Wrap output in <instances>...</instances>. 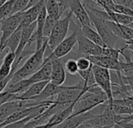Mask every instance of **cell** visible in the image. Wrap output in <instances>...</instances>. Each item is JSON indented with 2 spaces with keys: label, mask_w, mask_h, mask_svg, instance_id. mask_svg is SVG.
<instances>
[{
  "label": "cell",
  "mask_w": 133,
  "mask_h": 128,
  "mask_svg": "<svg viewBox=\"0 0 133 128\" xmlns=\"http://www.w3.org/2000/svg\"><path fill=\"white\" fill-rule=\"evenodd\" d=\"M47 41L48 39L45 38L41 47L36 49L27 59L26 63L16 70L8 84H14L17 81L26 79L41 67L44 62L45 51L47 49Z\"/></svg>",
  "instance_id": "cell-1"
},
{
  "label": "cell",
  "mask_w": 133,
  "mask_h": 128,
  "mask_svg": "<svg viewBox=\"0 0 133 128\" xmlns=\"http://www.w3.org/2000/svg\"><path fill=\"white\" fill-rule=\"evenodd\" d=\"M29 0H15V2L13 4L12 10V14L23 11L24 9L26 8Z\"/></svg>",
  "instance_id": "cell-30"
},
{
  "label": "cell",
  "mask_w": 133,
  "mask_h": 128,
  "mask_svg": "<svg viewBox=\"0 0 133 128\" xmlns=\"http://www.w3.org/2000/svg\"><path fill=\"white\" fill-rule=\"evenodd\" d=\"M15 57H16L15 52H10V51H9V52H8V53L5 56L2 63H5V64H6V65H9V66H12V63H13V61H14V59H15Z\"/></svg>",
  "instance_id": "cell-32"
},
{
  "label": "cell",
  "mask_w": 133,
  "mask_h": 128,
  "mask_svg": "<svg viewBox=\"0 0 133 128\" xmlns=\"http://www.w3.org/2000/svg\"><path fill=\"white\" fill-rule=\"evenodd\" d=\"M51 70V61H49L44 63L38 70H37L35 73H34L31 76H30L26 79L30 84L39 81H49Z\"/></svg>",
  "instance_id": "cell-15"
},
{
  "label": "cell",
  "mask_w": 133,
  "mask_h": 128,
  "mask_svg": "<svg viewBox=\"0 0 133 128\" xmlns=\"http://www.w3.org/2000/svg\"><path fill=\"white\" fill-rule=\"evenodd\" d=\"M57 20L51 18L50 16H48V15L46 16L45 18V21H44V27H43V37L44 38L48 39V38L49 37L55 23Z\"/></svg>",
  "instance_id": "cell-26"
},
{
  "label": "cell",
  "mask_w": 133,
  "mask_h": 128,
  "mask_svg": "<svg viewBox=\"0 0 133 128\" xmlns=\"http://www.w3.org/2000/svg\"><path fill=\"white\" fill-rule=\"evenodd\" d=\"M76 63H77V66H78L79 70H88V69L91 68V66L93 65L87 56H80V57L77 58Z\"/></svg>",
  "instance_id": "cell-28"
},
{
  "label": "cell",
  "mask_w": 133,
  "mask_h": 128,
  "mask_svg": "<svg viewBox=\"0 0 133 128\" xmlns=\"http://www.w3.org/2000/svg\"><path fill=\"white\" fill-rule=\"evenodd\" d=\"M112 21L122 24V25H125L128 26L129 27H132L133 26V16H129V15H125V14H122V13H115L113 11H107Z\"/></svg>",
  "instance_id": "cell-20"
},
{
  "label": "cell",
  "mask_w": 133,
  "mask_h": 128,
  "mask_svg": "<svg viewBox=\"0 0 133 128\" xmlns=\"http://www.w3.org/2000/svg\"><path fill=\"white\" fill-rule=\"evenodd\" d=\"M44 7L48 16L55 20H58L61 18L62 15L60 14L59 6L56 0H46Z\"/></svg>",
  "instance_id": "cell-21"
},
{
  "label": "cell",
  "mask_w": 133,
  "mask_h": 128,
  "mask_svg": "<svg viewBox=\"0 0 133 128\" xmlns=\"http://www.w3.org/2000/svg\"><path fill=\"white\" fill-rule=\"evenodd\" d=\"M23 16V11L13 13L0 21V48L6 39L19 26Z\"/></svg>",
  "instance_id": "cell-8"
},
{
  "label": "cell",
  "mask_w": 133,
  "mask_h": 128,
  "mask_svg": "<svg viewBox=\"0 0 133 128\" xmlns=\"http://www.w3.org/2000/svg\"><path fill=\"white\" fill-rule=\"evenodd\" d=\"M36 29V20L30 24L26 25L22 27V31H21V36H20V41L19 43V45L15 51V56H19L24 49L28 45L29 41L34 32Z\"/></svg>",
  "instance_id": "cell-14"
},
{
  "label": "cell",
  "mask_w": 133,
  "mask_h": 128,
  "mask_svg": "<svg viewBox=\"0 0 133 128\" xmlns=\"http://www.w3.org/2000/svg\"><path fill=\"white\" fill-rule=\"evenodd\" d=\"M64 67L65 72L71 75H76L78 73V66L76 63V59L73 58H66L65 62H64Z\"/></svg>",
  "instance_id": "cell-25"
},
{
  "label": "cell",
  "mask_w": 133,
  "mask_h": 128,
  "mask_svg": "<svg viewBox=\"0 0 133 128\" xmlns=\"http://www.w3.org/2000/svg\"><path fill=\"white\" fill-rule=\"evenodd\" d=\"M115 3L125 5L126 7H129L130 9H132L133 6V0H115Z\"/></svg>",
  "instance_id": "cell-33"
},
{
  "label": "cell",
  "mask_w": 133,
  "mask_h": 128,
  "mask_svg": "<svg viewBox=\"0 0 133 128\" xmlns=\"http://www.w3.org/2000/svg\"><path fill=\"white\" fill-rule=\"evenodd\" d=\"M79 27V23L76 25V27H75V29L72 31V33L71 34V35H69L68 38H65V39H63L51 51V52L46 58H44L43 64L47 62L55 59L62 58V57L65 56L66 55H68L71 51H72L73 48L75 47V45H76V42H77V33H78Z\"/></svg>",
  "instance_id": "cell-5"
},
{
  "label": "cell",
  "mask_w": 133,
  "mask_h": 128,
  "mask_svg": "<svg viewBox=\"0 0 133 128\" xmlns=\"http://www.w3.org/2000/svg\"><path fill=\"white\" fill-rule=\"evenodd\" d=\"M71 86H65V85H57L55 84L51 83L50 81L48 82V84L45 85L44 89L41 91L40 94L37 95L32 97L29 100H33V101H37V102H44L48 100L50 98L56 96L58 95L61 92L70 88Z\"/></svg>",
  "instance_id": "cell-10"
},
{
  "label": "cell",
  "mask_w": 133,
  "mask_h": 128,
  "mask_svg": "<svg viewBox=\"0 0 133 128\" xmlns=\"http://www.w3.org/2000/svg\"><path fill=\"white\" fill-rule=\"evenodd\" d=\"M91 69L94 74L96 85L98 86L107 95L108 98L107 102L108 105L112 104L113 95H112V89H111L109 70L94 64L92 65Z\"/></svg>",
  "instance_id": "cell-7"
},
{
  "label": "cell",
  "mask_w": 133,
  "mask_h": 128,
  "mask_svg": "<svg viewBox=\"0 0 133 128\" xmlns=\"http://www.w3.org/2000/svg\"><path fill=\"white\" fill-rule=\"evenodd\" d=\"M21 31H22V27L19 26L17 29L6 39L4 44L2 45V47L0 48V53L6 48H9L10 52H15L20 41Z\"/></svg>",
  "instance_id": "cell-18"
},
{
  "label": "cell",
  "mask_w": 133,
  "mask_h": 128,
  "mask_svg": "<svg viewBox=\"0 0 133 128\" xmlns=\"http://www.w3.org/2000/svg\"><path fill=\"white\" fill-rule=\"evenodd\" d=\"M110 109H111L112 112H114L115 113L118 114V115H132L133 110L132 107H129V106H122V105H118V104H115L112 103L111 105H108Z\"/></svg>",
  "instance_id": "cell-23"
},
{
  "label": "cell",
  "mask_w": 133,
  "mask_h": 128,
  "mask_svg": "<svg viewBox=\"0 0 133 128\" xmlns=\"http://www.w3.org/2000/svg\"><path fill=\"white\" fill-rule=\"evenodd\" d=\"M51 70L49 81L57 85H62L65 81V70L64 67V61L62 58L55 59L51 61Z\"/></svg>",
  "instance_id": "cell-9"
},
{
  "label": "cell",
  "mask_w": 133,
  "mask_h": 128,
  "mask_svg": "<svg viewBox=\"0 0 133 128\" xmlns=\"http://www.w3.org/2000/svg\"><path fill=\"white\" fill-rule=\"evenodd\" d=\"M23 104V100H12L2 103L0 105V124L9 117L16 109L20 107Z\"/></svg>",
  "instance_id": "cell-17"
},
{
  "label": "cell",
  "mask_w": 133,
  "mask_h": 128,
  "mask_svg": "<svg viewBox=\"0 0 133 128\" xmlns=\"http://www.w3.org/2000/svg\"><path fill=\"white\" fill-rule=\"evenodd\" d=\"M2 4V0H0V5Z\"/></svg>",
  "instance_id": "cell-35"
},
{
  "label": "cell",
  "mask_w": 133,
  "mask_h": 128,
  "mask_svg": "<svg viewBox=\"0 0 133 128\" xmlns=\"http://www.w3.org/2000/svg\"><path fill=\"white\" fill-rule=\"evenodd\" d=\"M69 9L72 12V15L76 16L80 24H86L90 26L92 25L87 11L81 0H70Z\"/></svg>",
  "instance_id": "cell-11"
},
{
  "label": "cell",
  "mask_w": 133,
  "mask_h": 128,
  "mask_svg": "<svg viewBox=\"0 0 133 128\" xmlns=\"http://www.w3.org/2000/svg\"><path fill=\"white\" fill-rule=\"evenodd\" d=\"M11 66L6 65L2 63L0 66V78H5L8 77L9 74L13 75L11 73Z\"/></svg>",
  "instance_id": "cell-31"
},
{
  "label": "cell",
  "mask_w": 133,
  "mask_h": 128,
  "mask_svg": "<svg viewBox=\"0 0 133 128\" xmlns=\"http://www.w3.org/2000/svg\"><path fill=\"white\" fill-rule=\"evenodd\" d=\"M80 29H81L82 34L87 38H88L94 43H95L101 47H104L106 45L105 43L104 42V41L102 40L101 37L98 34V32L97 31H95L94 29H93V27H91V26L86 25V24H80Z\"/></svg>",
  "instance_id": "cell-19"
},
{
  "label": "cell",
  "mask_w": 133,
  "mask_h": 128,
  "mask_svg": "<svg viewBox=\"0 0 133 128\" xmlns=\"http://www.w3.org/2000/svg\"><path fill=\"white\" fill-rule=\"evenodd\" d=\"M107 23L111 28V31L118 38L125 41V42H132L133 31L132 27L115 23L112 20H107Z\"/></svg>",
  "instance_id": "cell-12"
},
{
  "label": "cell",
  "mask_w": 133,
  "mask_h": 128,
  "mask_svg": "<svg viewBox=\"0 0 133 128\" xmlns=\"http://www.w3.org/2000/svg\"><path fill=\"white\" fill-rule=\"evenodd\" d=\"M45 2H46V0H41L36 5L23 10V16H22L21 22L19 23V26L23 27V26L30 24L31 23L34 22L37 20L40 11L44 6Z\"/></svg>",
  "instance_id": "cell-13"
},
{
  "label": "cell",
  "mask_w": 133,
  "mask_h": 128,
  "mask_svg": "<svg viewBox=\"0 0 133 128\" xmlns=\"http://www.w3.org/2000/svg\"><path fill=\"white\" fill-rule=\"evenodd\" d=\"M40 1H41V0H29V2H28V3H27V5H26V8L24 9V10L26 9H28V8H30V7H31V6H33V5H36V4L38 3Z\"/></svg>",
  "instance_id": "cell-34"
},
{
  "label": "cell",
  "mask_w": 133,
  "mask_h": 128,
  "mask_svg": "<svg viewBox=\"0 0 133 128\" xmlns=\"http://www.w3.org/2000/svg\"><path fill=\"white\" fill-rule=\"evenodd\" d=\"M48 81H39V82H36V83L30 84L24 92L17 95V99L29 100L32 97L37 95L38 94L41 92V91L44 89V88L45 87V85L48 84Z\"/></svg>",
  "instance_id": "cell-16"
},
{
  "label": "cell",
  "mask_w": 133,
  "mask_h": 128,
  "mask_svg": "<svg viewBox=\"0 0 133 128\" xmlns=\"http://www.w3.org/2000/svg\"><path fill=\"white\" fill-rule=\"evenodd\" d=\"M72 13L69 10L66 16L62 19L60 18L56 21L49 37L48 38L47 48H50V50L52 51L63 39L66 38L72 21Z\"/></svg>",
  "instance_id": "cell-3"
},
{
  "label": "cell",
  "mask_w": 133,
  "mask_h": 128,
  "mask_svg": "<svg viewBox=\"0 0 133 128\" xmlns=\"http://www.w3.org/2000/svg\"><path fill=\"white\" fill-rule=\"evenodd\" d=\"M15 0H6L0 5V21L12 15V10Z\"/></svg>",
  "instance_id": "cell-24"
},
{
  "label": "cell",
  "mask_w": 133,
  "mask_h": 128,
  "mask_svg": "<svg viewBox=\"0 0 133 128\" xmlns=\"http://www.w3.org/2000/svg\"><path fill=\"white\" fill-rule=\"evenodd\" d=\"M107 100V95L103 92L98 93L87 92L77 99L72 115L79 114L88 111L96 106L106 102Z\"/></svg>",
  "instance_id": "cell-4"
},
{
  "label": "cell",
  "mask_w": 133,
  "mask_h": 128,
  "mask_svg": "<svg viewBox=\"0 0 133 128\" xmlns=\"http://www.w3.org/2000/svg\"><path fill=\"white\" fill-rule=\"evenodd\" d=\"M123 49H124V47L122 48H117L115 47H110V46L105 45L102 47L101 56H108V57L115 59H119V56L122 54Z\"/></svg>",
  "instance_id": "cell-22"
},
{
  "label": "cell",
  "mask_w": 133,
  "mask_h": 128,
  "mask_svg": "<svg viewBox=\"0 0 133 128\" xmlns=\"http://www.w3.org/2000/svg\"><path fill=\"white\" fill-rule=\"evenodd\" d=\"M87 11L91 21V23L96 27V31L100 34L105 45L110 47H115L118 38L111 31V28L109 27L107 23V20L95 15L88 9H87Z\"/></svg>",
  "instance_id": "cell-6"
},
{
  "label": "cell",
  "mask_w": 133,
  "mask_h": 128,
  "mask_svg": "<svg viewBox=\"0 0 133 128\" xmlns=\"http://www.w3.org/2000/svg\"><path fill=\"white\" fill-rule=\"evenodd\" d=\"M78 45L76 52L72 51L66 55L65 58H73L77 59L80 56H101L102 47L94 43L88 38H87L81 32L80 23L77 33V42Z\"/></svg>",
  "instance_id": "cell-2"
},
{
  "label": "cell",
  "mask_w": 133,
  "mask_h": 128,
  "mask_svg": "<svg viewBox=\"0 0 133 128\" xmlns=\"http://www.w3.org/2000/svg\"><path fill=\"white\" fill-rule=\"evenodd\" d=\"M110 10L115 13H122V14H125V15H129V16L133 15L132 9H130L129 7H126L125 5H122L115 2H114L111 5Z\"/></svg>",
  "instance_id": "cell-27"
},
{
  "label": "cell",
  "mask_w": 133,
  "mask_h": 128,
  "mask_svg": "<svg viewBox=\"0 0 133 128\" xmlns=\"http://www.w3.org/2000/svg\"><path fill=\"white\" fill-rule=\"evenodd\" d=\"M33 118H34V116L33 115H30V116H28V117H23L20 120H18L13 123H11L9 124H8L5 127H24L25 125L30 120H32Z\"/></svg>",
  "instance_id": "cell-29"
}]
</instances>
